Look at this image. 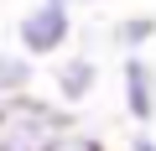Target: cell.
Masks as SVG:
<instances>
[{"instance_id": "obj_1", "label": "cell", "mask_w": 156, "mask_h": 151, "mask_svg": "<svg viewBox=\"0 0 156 151\" xmlns=\"http://www.w3.org/2000/svg\"><path fill=\"white\" fill-rule=\"evenodd\" d=\"M78 42V16L68 5H52V0H31V5L16 16V52L21 57H57Z\"/></svg>"}, {"instance_id": "obj_2", "label": "cell", "mask_w": 156, "mask_h": 151, "mask_svg": "<svg viewBox=\"0 0 156 151\" xmlns=\"http://www.w3.org/2000/svg\"><path fill=\"white\" fill-rule=\"evenodd\" d=\"M120 110L135 130H151V120H156V63L146 52L120 57Z\"/></svg>"}, {"instance_id": "obj_3", "label": "cell", "mask_w": 156, "mask_h": 151, "mask_svg": "<svg viewBox=\"0 0 156 151\" xmlns=\"http://www.w3.org/2000/svg\"><path fill=\"white\" fill-rule=\"evenodd\" d=\"M94 89H99V57H94L89 47L57 57V68H52V94H57V104H62L68 115L83 110V104L94 99Z\"/></svg>"}, {"instance_id": "obj_4", "label": "cell", "mask_w": 156, "mask_h": 151, "mask_svg": "<svg viewBox=\"0 0 156 151\" xmlns=\"http://www.w3.org/2000/svg\"><path fill=\"white\" fill-rule=\"evenodd\" d=\"M151 42H156V16H151V11L115 16V26H109V47H115L120 57H130V52H146Z\"/></svg>"}, {"instance_id": "obj_5", "label": "cell", "mask_w": 156, "mask_h": 151, "mask_svg": "<svg viewBox=\"0 0 156 151\" xmlns=\"http://www.w3.org/2000/svg\"><path fill=\"white\" fill-rule=\"evenodd\" d=\"M31 84H37V63L21 57L16 47H0V104L31 94Z\"/></svg>"}, {"instance_id": "obj_6", "label": "cell", "mask_w": 156, "mask_h": 151, "mask_svg": "<svg viewBox=\"0 0 156 151\" xmlns=\"http://www.w3.org/2000/svg\"><path fill=\"white\" fill-rule=\"evenodd\" d=\"M47 151H109V146H104L99 135H89L83 125L73 120L68 130H57V135H52V146H47Z\"/></svg>"}, {"instance_id": "obj_7", "label": "cell", "mask_w": 156, "mask_h": 151, "mask_svg": "<svg viewBox=\"0 0 156 151\" xmlns=\"http://www.w3.org/2000/svg\"><path fill=\"white\" fill-rule=\"evenodd\" d=\"M125 151H156V135H151V130H130Z\"/></svg>"}, {"instance_id": "obj_8", "label": "cell", "mask_w": 156, "mask_h": 151, "mask_svg": "<svg viewBox=\"0 0 156 151\" xmlns=\"http://www.w3.org/2000/svg\"><path fill=\"white\" fill-rule=\"evenodd\" d=\"M52 5H68V11H94V5H104V0H52Z\"/></svg>"}]
</instances>
